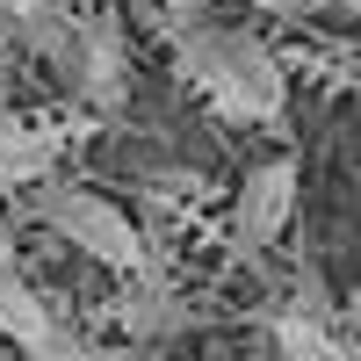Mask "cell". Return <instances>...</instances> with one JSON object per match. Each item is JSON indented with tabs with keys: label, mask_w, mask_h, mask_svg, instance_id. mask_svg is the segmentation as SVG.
<instances>
[{
	"label": "cell",
	"mask_w": 361,
	"mask_h": 361,
	"mask_svg": "<svg viewBox=\"0 0 361 361\" xmlns=\"http://www.w3.org/2000/svg\"><path fill=\"white\" fill-rule=\"evenodd\" d=\"M267 340H275L282 361H347V340L318 311H275L267 318Z\"/></svg>",
	"instance_id": "7"
},
{
	"label": "cell",
	"mask_w": 361,
	"mask_h": 361,
	"mask_svg": "<svg viewBox=\"0 0 361 361\" xmlns=\"http://www.w3.org/2000/svg\"><path fill=\"white\" fill-rule=\"evenodd\" d=\"M296 188H304V173H296V159H260L246 180H238V202H231V246L238 253H260L275 246V238L289 231L296 217Z\"/></svg>",
	"instance_id": "3"
},
{
	"label": "cell",
	"mask_w": 361,
	"mask_h": 361,
	"mask_svg": "<svg viewBox=\"0 0 361 361\" xmlns=\"http://www.w3.org/2000/svg\"><path fill=\"white\" fill-rule=\"evenodd\" d=\"M347 361H361V340H347Z\"/></svg>",
	"instance_id": "14"
},
{
	"label": "cell",
	"mask_w": 361,
	"mask_h": 361,
	"mask_svg": "<svg viewBox=\"0 0 361 361\" xmlns=\"http://www.w3.org/2000/svg\"><path fill=\"white\" fill-rule=\"evenodd\" d=\"M29 209H37L66 246H80L87 260L116 267V275H145V231H137L109 195L73 188V180H37V188H29Z\"/></svg>",
	"instance_id": "2"
},
{
	"label": "cell",
	"mask_w": 361,
	"mask_h": 361,
	"mask_svg": "<svg viewBox=\"0 0 361 361\" xmlns=\"http://www.w3.org/2000/svg\"><path fill=\"white\" fill-rule=\"evenodd\" d=\"M58 8V0H0V22H29V15H44Z\"/></svg>",
	"instance_id": "12"
},
{
	"label": "cell",
	"mask_w": 361,
	"mask_h": 361,
	"mask_svg": "<svg viewBox=\"0 0 361 361\" xmlns=\"http://www.w3.org/2000/svg\"><path fill=\"white\" fill-rule=\"evenodd\" d=\"M0 275H15V231L0 224Z\"/></svg>",
	"instance_id": "13"
},
{
	"label": "cell",
	"mask_w": 361,
	"mask_h": 361,
	"mask_svg": "<svg viewBox=\"0 0 361 361\" xmlns=\"http://www.w3.org/2000/svg\"><path fill=\"white\" fill-rule=\"evenodd\" d=\"M116 318L130 325V340H137V347H159V340H173L180 325H188V304H180L166 282L145 275V289H130L123 304H116Z\"/></svg>",
	"instance_id": "5"
},
{
	"label": "cell",
	"mask_w": 361,
	"mask_h": 361,
	"mask_svg": "<svg viewBox=\"0 0 361 361\" xmlns=\"http://www.w3.org/2000/svg\"><path fill=\"white\" fill-rule=\"evenodd\" d=\"M0 333H8L22 354H37V347L58 340V318L44 311V296L22 282V267H15V275H0Z\"/></svg>",
	"instance_id": "6"
},
{
	"label": "cell",
	"mask_w": 361,
	"mask_h": 361,
	"mask_svg": "<svg viewBox=\"0 0 361 361\" xmlns=\"http://www.w3.org/2000/svg\"><path fill=\"white\" fill-rule=\"evenodd\" d=\"M246 8H260V15H282V22H296V15H311L318 0H246Z\"/></svg>",
	"instance_id": "10"
},
{
	"label": "cell",
	"mask_w": 361,
	"mask_h": 361,
	"mask_svg": "<svg viewBox=\"0 0 361 361\" xmlns=\"http://www.w3.org/2000/svg\"><path fill=\"white\" fill-rule=\"evenodd\" d=\"M58 73L80 87V102H87V109L116 116V109H123V94H130V58H123L116 22H102V15H94V22H80V29H73V51L58 58Z\"/></svg>",
	"instance_id": "4"
},
{
	"label": "cell",
	"mask_w": 361,
	"mask_h": 361,
	"mask_svg": "<svg viewBox=\"0 0 361 361\" xmlns=\"http://www.w3.org/2000/svg\"><path fill=\"white\" fill-rule=\"evenodd\" d=\"M173 51H180L188 87H202V102L217 109L224 123H282L289 80H282V58L267 51L253 29L188 22V29H173Z\"/></svg>",
	"instance_id": "1"
},
{
	"label": "cell",
	"mask_w": 361,
	"mask_h": 361,
	"mask_svg": "<svg viewBox=\"0 0 361 361\" xmlns=\"http://www.w3.org/2000/svg\"><path fill=\"white\" fill-rule=\"evenodd\" d=\"M209 15V0H166V22L173 29H188V22H202Z\"/></svg>",
	"instance_id": "11"
},
{
	"label": "cell",
	"mask_w": 361,
	"mask_h": 361,
	"mask_svg": "<svg viewBox=\"0 0 361 361\" xmlns=\"http://www.w3.org/2000/svg\"><path fill=\"white\" fill-rule=\"evenodd\" d=\"M29 361H152V347H94V340H73V333H58L51 347H37Z\"/></svg>",
	"instance_id": "9"
},
{
	"label": "cell",
	"mask_w": 361,
	"mask_h": 361,
	"mask_svg": "<svg viewBox=\"0 0 361 361\" xmlns=\"http://www.w3.org/2000/svg\"><path fill=\"white\" fill-rule=\"evenodd\" d=\"M51 159L58 145L44 130L15 123V116H0V180H15V188H37V180H51Z\"/></svg>",
	"instance_id": "8"
}]
</instances>
